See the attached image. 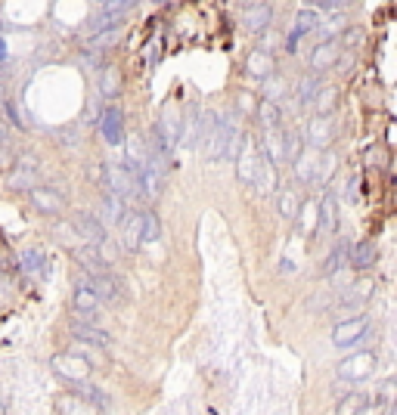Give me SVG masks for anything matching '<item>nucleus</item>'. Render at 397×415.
I'll use <instances>...</instances> for the list:
<instances>
[{
  "label": "nucleus",
  "mask_w": 397,
  "mask_h": 415,
  "mask_svg": "<svg viewBox=\"0 0 397 415\" xmlns=\"http://www.w3.org/2000/svg\"><path fill=\"white\" fill-rule=\"evenodd\" d=\"M242 127L239 118L233 112H223V115H214V124H211L208 137L198 149L211 158V162H221V158H236V152L242 149Z\"/></svg>",
  "instance_id": "nucleus-1"
},
{
  "label": "nucleus",
  "mask_w": 397,
  "mask_h": 415,
  "mask_svg": "<svg viewBox=\"0 0 397 415\" xmlns=\"http://www.w3.org/2000/svg\"><path fill=\"white\" fill-rule=\"evenodd\" d=\"M236 173H239L242 183L257 192L276 189V164H270L248 139H242V149L236 152Z\"/></svg>",
  "instance_id": "nucleus-2"
},
{
  "label": "nucleus",
  "mask_w": 397,
  "mask_h": 415,
  "mask_svg": "<svg viewBox=\"0 0 397 415\" xmlns=\"http://www.w3.org/2000/svg\"><path fill=\"white\" fill-rule=\"evenodd\" d=\"M103 183L109 192H115L118 198H124V205H134L143 198L140 183H137L134 171L124 162H105L103 164Z\"/></svg>",
  "instance_id": "nucleus-3"
},
{
  "label": "nucleus",
  "mask_w": 397,
  "mask_h": 415,
  "mask_svg": "<svg viewBox=\"0 0 397 415\" xmlns=\"http://www.w3.org/2000/svg\"><path fill=\"white\" fill-rule=\"evenodd\" d=\"M375 366H379V359H375L373 350H360V353H350L339 363V381H348V384H363L366 378H373Z\"/></svg>",
  "instance_id": "nucleus-4"
},
{
  "label": "nucleus",
  "mask_w": 397,
  "mask_h": 415,
  "mask_svg": "<svg viewBox=\"0 0 397 415\" xmlns=\"http://www.w3.org/2000/svg\"><path fill=\"white\" fill-rule=\"evenodd\" d=\"M369 294H373V282L369 279H357V282H345L339 291H335L332 298V307L329 310H360L363 304L369 300Z\"/></svg>",
  "instance_id": "nucleus-5"
},
{
  "label": "nucleus",
  "mask_w": 397,
  "mask_h": 415,
  "mask_svg": "<svg viewBox=\"0 0 397 415\" xmlns=\"http://www.w3.org/2000/svg\"><path fill=\"white\" fill-rule=\"evenodd\" d=\"M81 279L96 291V298L103 300V304H118V300H121V294H124V279L115 276L112 270L96 273V276H87V273H84Z\"/></svg>",
  "instance_id": "nucleus-6"
},
{
  "label": "nucleus",
  "mask_w": 397,
  "mask_h": 415,
  "mask_svg": "<svg viewBox=\"0 0 397 415\" xmlns=\"http://www.w3.org/2000/svg\"><path fill=\"white\" fill-rule=\"evenodd\" d=\"M71 226H75V232L81 236V242L87 245H105L109 242V230L103 226V220L96 217V214H87V211H78L75 220H71Z\"/></svg>",
  "instance_id": "nucleus-7"
},
{
  "label": "nucleus",
  "mask_w": 397,
  "mask_h": 415,
  "mask_svg": "<svg viewBox=\"0 0 397 415\" xmlns=\"http://www.w3.org/2000/svg\"><path fill=\"white\" fill-rule=\"evenodd\" d=\"M99 307H103V300H99L96 291L81 279L75 294H71V319H94V323H96Z\"/></svg>",
  "instance_id": "nucleus-8"
},
{
  "label": "nucleus",
  "mask_w": 397,
  "mask_h": 415,
  "mask_svg": "<svg viewBox=\"0 0 397 415\" xmlns=\"http://www.w3.org/2000/svg\"><path fill=\"white\" fill-rule=\"evenodd\" d=\"M366 334H369V319L366 316H348V319H341V323L335 325L332 344L335 347H354V344H360Z\"/></svg>",
  "instance_id": "nucleus-9"
},
{
  "label": "nucleus",
  "mask_w": 397,
  "mask_h": 415,
  "mask_svg": "<svg viewBox=\"0 0 397 415\" xmlns=\"http://www.w3.org/2000/svg\"><path fill=\"white\" fill-rule=\"evenodd\" d=\"M335 130H339V124H335V118H332V112L329 115H314L310 118V124H307V146L310 149H329L332 146V139H335Z\"/></svg>",
  "instance_id": "nucleus-10"
},
{
  "label": "nucleus",
  "mask_w": 397,
  "mask_h": 415,
  "mask_svg": "<svg viewBox=\"0 0 397 415\" xmlns=\"http://www.w3.org/2000/svg\"><path fill=\"white\" fill-rule=\"evenodd\" d=\"M99 133L109 146H121L124 143V115L118 105H105L103 115H99Z\"/></svg>",
  "instance_id": "nucleus-11"
},
{
  "label": "nucleus",
  "mask_w": 397,
  "mask_h": 415,
  "mask_svg": "<svg viewBox=\"0 0 397 415\" xmlns=\"http://www.w3.org/2000/svg\"><path fill=\"white\" fill-rule=\"evenodd\" d=\"M314 208H316V232L320 236H335V230H339V198H335V192H326L323 202Z\"/></svg>",
  "instance_id": "nucleus-12"
},
{
  "label": "nucleus",
  "mask_w": 397,
  "mask_h": 415,
  "mask_svg": "<svg viewBox=\"0 0 397 415\" xmlns=\"http://www.w3.org/2000/svg\"><path fill=\"white\" fill-rule=\"evenodd\" d=\"M155 130H158V137L164 139V146H168L171 152H174V146H180V139H183V121H180V115H177L174 105H168V109L162 112Z\"/></svg>",
  "instance_id": "nucleus-13"
},
{
  "label": "nucleus",
  "mask_w": 397,
  "mask_h": 415,
  "mask_svg": "<svg viewBox=\"0 0 397 415\" xmlns=\"http://www.w3.org/2000/svg\"><path fill=\"white\" fill-rule=\"evenodd\" d=\"M71 334H75L78 341H87V344L99 347V350H109V347H112L109 332L99 329L94 319H71Z\"/></svg>",
  "instance_id": "nucleus-14"
},
{
  "label": "nucleus",
  "mask_w": 397,
  "mask_h": 415,
  "mask_svg": "<svg viewBox=\"0 0 397 415\" xmlns=\"http://www.w3.org/2000/svg\"><path fill=\"white\" fill-rule=\"evenodd\" d=\"M71 384V393H75L78 400H84V403H90V406H96V409H112V397L103 391V387H96L94 381H84V378H75V381H69Z\"/></svg>",
  "instance_id": "nucleus-15"
},
{
  "label": "nucleus",
  "mask_w": 397,
  "mask_h": 415,
  "mask_svg": "<svg viewBox=\"0 0 397 415\" xmlns=\"http://www.w3.org/2000/svg\"><path fill=\"white\" fill-rule=\"evenodd\" d=\"M261 155L267 158L270 164H286V137H282L280 127H264Z\"/></svg>",
  "instance_id": "nucleus-16"
},
{
  "label": "nucleus",
  "mask_w": 397,
  "mask_h": 415,
  "mask_svg": "<svg viewBox=\"0 0 397 415\" xmlns=\"http://www.w3.org/2000/svg\"><path fill=\"white\" fill-rule=\"evenodd\" d=\"M341 59V46L335 41H320L314 46V53H310V69L314 71H329L335 69Z\"/></svg>",
  "instance_id": "nucleus-17"
},
{
  "label": "nucleus",
  "mask_w": 397,
  "mask_h": 415,
  "mask_svg": "<svg viewBox=\"0 0 397 415\" xmlns=\"http://www.w3.org/2000/svg\"><path fill=\"white\" fill-rule=\"evenodd\" d=\"M118 236H121V245L128 251H137L140 248V211H124V217L118 220Z\"/></svg>",
  "instance_id": "nucleus-18"
},
{
  "label": "nucleus",
  "mask_w": 397,
  "mask_h": 415,
  "mask_svg": "<svg viewBox=\"0 0 397 415\" xmlns=\"http://www.w3.org/2000/svg\"><path fill=\"white\" fill-rule=\"evenodd\" d=\"M124 211H128V208H124V198H118L115 192H105V196L99 198V211H96V217L103 220L105 230H115L118 220L124 217Z\"/></svg>",
  "instance_id": "nucleus-19"
},
{
  "label": "nucleus",
  "mask_w": 397,
  "mask_h": 415,
  "mask_svg": "<svg viewBox=\"0 0 397 415\" xmlns=\"http://www.w3.org/2000/svg\"><path fill=\"white\" fill-rule=\"evenodd\" d=\"M90 366H94V363H87V359H75V357H69V353H59V357H53V372H59L65 381L87 378Z\"/></svg>",
  "instance_id": "nucleus-20"
},
{
  "label": "nucleus",
  "mask_w": 397,
  "mask_h": 415,
  "mask_svg": "<svg viewBox=\"0 0 397 415\" xmlns=\"http://www.w3.org/2000/svg\"><path fill=\"white\" fill-rule=\"evenodd\" d=\"M28 196H31V205L44 214H59L65 208V198L56 189H50V186H31Z\"/></svg>",
  "instance_id": "nucleus-21"
},
{
  "label": "nucleus",
  "mask_w": 397,
  "mask_h": 415,
  "mask_svg": "<svg viewBox=\"0 0 397 415\" xmlns=\"http://www.w3.org/2000/svg\"><path fill=\"white\" fill-rule=\"evenodd\" d=\"M37 173H41V167L31 155L19 158L16 162V171L10 173V186H16V189H31V186L37 183Z\"/></svg>",
  "instance_id": "nucleus-22"
},
{
  "label": "nucleus",
  "mask_w": 397,
  "mask_h": 415,
  "mask_svg": "<svg viewBox=\"0 0 397 415\" xmlns=\"http://www.w3.org/2000/svg\"><path fill=\"white\" fill-rule=\"evenodd\" d=\"M19 266H22L25 276L31 279H44L50 273V264H47V254H44L41 248H28L19 254Z\"/></svg>",
  "instance_id": "nucleus-23"
},
{
  "label": "nucleus",
  "mask_w": 397,
  "mask_h": 415,
  "mask_svg": "<svg viewBox=\"0 0 397 415\" xmlns=\"http://www.w3.org/2000/svg\"><path fill=\"white\" fill-rule=\"evenodd\" d=\"M270 19H273V10H270V3L264 0V3H251L246 6V16H242V22H246V28L255 35V31H264L270 25Z\"/></svg>",
  "instance_id": "nucleus-24"
},
{
  "label": "nucleus",
  "mask_w": 397,
  "mask_h": 415,
  "mask_svg": "<svg viewBox=\"0 0 397 415\" xmlns=\"http://www.w3.org/2000/svg\"><path fill=\"white\" fill-rule=\"evenodd\" d=\"M128 19V12L124 10H112V6H103V10H96L94 16H90L87 28L90 31H99V28H118V25Z\"/></svg>",
  "instance_id": "nucleus-25"
},
{
  "label": "nucleus",
  "mask_w": 397,
  "mask_h": 415,
  "mask_svg": "<svg viewBox=\"0 0 397 415\" xmlns=\"http://www.w3.org/2000/svg\"><path fill=\"white\" fill-rule=\"evenodd\" d=\"M348 264L357 266V270H366V266H373L375 264V245H373V239H363V242L350 245Z\"/></svg>",
  "instance_id": "nucleus-26"
},
{
  "label": "nucleus",
  "mask_w": 397,
  "mask_h": 415,
  "mask_svg": "<svg viewBox=\"0 0 397 415\" xmlns=\"http://www.w3.org/2000/svg\"><path fill=\"white\" fill-rule=\"evenodd\" d=\"M316 158H320V152H298L295 158V177L298 183H316Z\"/></svg>",
  "instance_id": "nucleus-27"
},
{
  "label": "nucleus",
  "mask_w": 397,
  "mask_h": 415,
  "mask_svg": "<svg viewBox=\"0 0 397 415\" xmlns=\"http://www.w3.org/2000/svg\"><path fill=\"white\" fill-rule=\"evenodd\" d=\"M335 99H339V93H335V87L320 84V90L314 93V99H310V105H307V109H314L316 115H329V112L335 109Z\"/></svg>",
  "instance_id": "nucleus-28"
},
{
  "label": "nucleus",
  "mask_w": 397,
  "mask_h": 415,
  "mask_svg": "<svg viewBox=\"0 0 397 415\" xmlns=\"http://www.w3.org/2000/svg\"><path fill=\"white\" fill-rule=\"evenodd\" d=\"M348 254H350V245L341 239V242L329 251L326 264H323V276H332V273H339V270H348Z\"/></svg>",
  "instance_id": "nucleus-29"
},
{
  "label": "nucleus",
  "mask_w": 397,
  "mask_h": 415,
  "mask_svg": "<svg viewBox=\"0 0 397 415\" xmlns=\"http://www.w3.org/2000/svg\"><path fill=\"white\" fill-rule=\"evenodd\" d=\"M162 236V223H158L155 211H140V245H152Z\"/></svg>",
  "instance_id": "nucleus-30"
},
{
  "label": "nucleus",
  "mask_w": 397,
  "mask_h": 415,
  "mask_svg": "<svg viewBox=\"0 0 397 415\" xmlns=\"http://www.w3.org/2000/svg\"><path fill=\"white\" fill-rule=\"evenodd\" d=\"M99 93L105 99H115L121 93V75H118V69H112V65L99 69Z\"/></svg>",
  "instance_id": "nucleus-31"
},
{
  "label": "nucleus",
  "mask_w": 397,
  "mask_h": 415,
  "mask_svg": "<svg viewBox=\"0 0 397 415\" xmlns=\"http://www.w3.org/2000/svg\"><path fill=\"white\" fill-rule=\"evenodd\" d=\"M320 78L316 75H310V78H301V81H298V87H295V105L298 109H307L310 105V99H314V93L320 90Z\"/></svg>",
  "instance_id": "nucleus-32"
},
{
  "label": "nucleus",
  "mask_w": 397,
  "mask_h": 415,
  "mask_svg": "<svg viewBox=\"0 0 397 415\" xmlns=\"http://www.w3.org/2000/svg\"><path fill=\"white\" fill-rule=\"evenodd\" d=\"M373 397H369V393H348V397H341L339 400V406H335V409L339 412H369L373 409Z\"/></svg>",
  "instance_id": "nucleus-33"
},
{
  "label": "nucleus",
  "mask_w": 397,
  "mask_h": 415,
  "mask_svg": "<svg viewBox=\"0 0 397 415\" xmlns=\"http://www.w3.org/2000/svg\"><path fill=\"white\" fill-rule=\"evenodd\" d=\"M118 35H121V25H118V28L90 31V35H87V46H90V50H109V46L118 41Z\"/></svg>",
  "instance_id": "nucleus-34"
},
{
  "label": "nucleus",
  "mask_w": 397,
  "mask_h": 415,
  "mask_svg": "<svg viewBox=\"0 0 397 415\" xmlns=\"http://www.w3.org/2000/svg\"><path fill=\"white\" fill-rule=\"evenodd\" d=\"M286 93H289V84L282 81L280 75H273V71H270V75H264V99H270V103H280Z\"/></svg>",
  "instance_id": "nucleus-35"
},
{
  "label": "nucleus",
  "mask_w": 397,
  "mask_h": 415,
  "mask_svg": "<svg viewBox=\"0 0 397 415\" xmlns=\"http://www.w3.org/2000/svg\"><path fill=\"white\" fill-rule=\"evenodd\" d=\"M257 121H261V127H280L282 124L280 103H270V99H264L261 109H257Z\"/></svg>",
  "instance_id": "nucleus-36"
},
{
  "label": "nucleus",
  "mask_w": 397,
  "mask_h": 415,
  "mask_svg": "<svg viewBox=\"0 0 397 415\" xmlns=\"http://www.w3.org/2000/svg\"><path fill=\"white\" fill-rule=\"evenodd\" d=\"M316 25H320V12H316V10H301V12L295 16L292 31H295V35H301V37H304V35H310V31H314Z\"/></svg>",
  "instance_id": "nucleus-37"
},
{
  "label": "nucleus",
  "mask_w": 397,
  "mask_h": 415,
  "mask_svg": "<svg viewBox=\"0 0 397 415\" xmlns=\"http://www.w3.org/2000/svg\"><path fill=\"white\" fill-rule=\"evenodd\" d=\"M276 208L282 217H298V192L295 189H280L276 192Z\"/></svg>",
  "instance_id": "nucleus-38"
},
{
  "label": "nucleus",
  "mask_w": 397,
  "mask_h": 415,
  "mask_svg": "<svg viewBox=\"0 0 397 415\" xmlns=\"http://www.w3.org/2000/svg\"><path fill=\"white\" fill-rule=\"evenodd\" d=\"M335 167H339V158H335L332 152H323V155L316 158V183H326V180L335 173Z\"/></svg>",
  "instance_id": "nucleus-39"
},
{
  "label": "nucleus",
  "mask_w": 397,
  "mask_h": 415,
  "mask_svg": "<svg viewBox=\"0 0 397 415\" xmlns=\"http://www.w3.org/2000/svg\"><path fill=\"white\" fill-rule=\"evenodd\" d=\"M341 28H345V16H332L329 22H323V19H320V25H316L314 31H320V35H316L320 41H332L335 31H341Z\"/></svg>",
  "instance_id": "nucleus-40"
},
{
  "label": "nucleus",
  "mask_w": 397,
  "mask_h": 415,
  "mask_svg": "<svg viewBox=\"0 0 397 415\" xmlns=\"http://www.w3.org/2000/svg\"><path fill=\"white\" fill-rule=\"evenodd\" d=\"M248 71L251 75H261V78L270 75V71H273V59H270L264 50H257L255 56H251V62H248Z\"/></svg>",
  "instance_id": "nucleus-41"
},
{
  "label": "nucleus",
  "mask_w": 397,
  "mask_h": 415,
  "mask_svg": "<svg viewBox=\"0 0 397 415\" xmlns=\"http://www.w3.org/2000/svg\"><path fill=\"white\" fill-rule=\"evenodd\" d=\"M56 239L65 245V248H78V245H81V236L75 232L71 223H56Z\"/></svg>",
  "instance_id": "nucleus-42"
},
{
  "label": "nucleus",
  "mask_w": 397,
  "mask_h": 415,
  "mask_svg": "<svg viewBox=\"0 0 397 415\" xmlns=\"http://www.w3.org/2000/svg\"><path fill=\"white\" fill-rule=\"evenodd\" d=\"M282 137H286V162H295L298 152H301V137L292 130H282Z\"/></svg>",
  "instance_id": "nucleus-43"
},
{
  "label": "nucleus",
  "mask_w": 397,
  "mask_h": 415,
  "mask_svg": "<svg viewBox=\"0 0 397 415\" xmlns=\"http://www.w3.org/2000/svg\"><path fill=\"white\" fill-rule=\"evenodd\" d=\"M103 53L105 50H90V46H87V50H84V65H87V69H94V71H99V69H103Z\"/></svg>",
  "instance_id": "nucleus-44"
},
{
  "label": "nucleus",
  "mask_w": 397,
  "mask_h": 415,
  "mask_svg": "<svg viewBox=\"0 0 397 415\" xmlns=\"http://www.w3.org/2000/svg\"><path fill=\"white\" fill-rule=\"evenodd\" d=\"M56 412H81V400H69V397H62V400H59V403H56Z\"/></svg>",
  "instance_id": "nucleus-45"
},
{
  "label": "nucleus",
  "mask_w": 397,
  "mask_h": 415,
  "mask_svg": "<svg viewBox=\"0 0 397 415\" xmlns=\"http://www.w3.org/2000/svg\"><path fill=\"white\" fill-rule=\"evenodd\" d=\"M3 143H10V124L0 118V146H3Z\"/></svg>",
  "instance_id": "nucleus-46"
},
{
  "label": "nucleus",
  "mask_w": 397,
  "mask_h": 415,
  "mask_svg": "<svg viewBox=\"0 0 397 415\" xmlns=\"http://www.w3.org/2000/svg\"><path fill=\"white\" fill-rule=\"evenodd\" d=\"M242 6H251V3H264V0H239Z\"/></svg>",
  "instance_id": "nucleus-47"
},
{
  "label": "nucleus",
  "mask_w": 397,
  "mask_h": 415,
  "mask_svg": "<svg viewBox=\"0 0 397 415\" xmlns=\"http://www.w3.org/2000/svg\"><path fill=\"white\" fill-rule=\"evenodd\" d=\"M0 59H6V46H3V37H0Z\"/></svg>",
  "instance_id": "nucleus-48"
},
{
  "label": "nucleus",
  "mask_w": 397,
  "mask_h": 415,
  "mask_svg": "<svg viewBox=\"0 0 397 415\" xmlns=\"http://www.w3.org/2000/svg\"><path fill=\"white\" fill-rule=\"evenodd\" d=\"M6 96V90H3V84H0V99H3Z\"/></svg>",
  "instance_id": "nucleus-49"
},
{
  "label": "nucleus",
  "mask_w": 397,
  "mask_h": 415,
  "mask_svg": "<svg viewBox=\"0 0 397 415\" xmlns=\"http://www.w3.org/2000/svg\"><path fill=\"white\" fill-rule=\"evenodd\" d=\"M6 69V62H3V59H0V71H3Z\"/></svg>",
  "instance_id": "nucleus-50"
}]
</instances>
